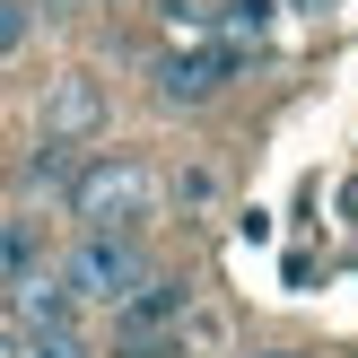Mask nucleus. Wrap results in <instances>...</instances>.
Here are the masks:
<instances>
[{
	"mask_svg": "<svg viewBox=\"0 0 358 358\" xmlns=\"http://www.w3.org/2000/svg\"><path fill=\"white\" fill-rule=\"evenodd\" d=\"M70 219L79 227H122V236H140V227L157 219V175L140 166L131 149H96L70 166Z\"/></svg>",
	"mask_w": 358,
	"mask_h": 358,
	"instance_id": "nucleus-1",
	"label": "nucleus"
},
{
	"mask_svg": "<svg viewBox=\"0 0 358 358\" xmlns=\"http://www.w3.org/2000/svg\"><path fill=\"white\" fill-rule=\"evenodd\" d=\"M149 271H157V262H149V245H140V236H122V227H79V245L62 254V289L79 297L87 315H96V306L114 315V306H122V297H131Z\"/></svg>",
	"mask_w": 358,
	"mask_h": 358,
	"instance_id": "nucleus-2",
	"label": "nucleus"
},
{
	"mask_svg": "<svg viewBox=\"0 0 358 358\" xmlns=\"http://www.w3.org/2000/svg\"><path fill=\"white\" fill-rule=\"evenodd\" d=\"M245 70L236 44H219V35H192V44H166L157 52V105H210L227 96V79Z\"/></svg>",
	"mask_w": 358,
	"mask_h": 358,
	"instance_id": "nucleus-3",
	"label": "nucleus"
},
{
	"mask_svg": "<svg viewBox=\"0 0 358 358\" xmlns=\"http://www.w3.org/2000/svg\"><path fill=\"white\" fill-rule=\"evenodd\" d=\"M184 324H192V289L175 271H149L114 306V341H166V332H184Z\"/></svg>",
	"mask_w": 358,
	"mask_h": 358,
	"instance_id": "nucleus-4",
	"label": "nucleus"
},
{
	"mask_svg": "<svg viewBox=\"0 0 358 358\" xmlns=\"http://www.w3.org/2000/svg\"><path fill=\"white\" fill-rule=\"evenodd\" d=\"M9 324H17V341H44V332H87V306L62 289V271H35V280H17V289H9Z\"/></svg>",
	"mask_w": 358,
	"mask_h": 358,
	"instance_id": "nucleus-5",
	"label": "nucleus"
},
{
	"mask_svg": "<svg viewBox=\"0 0 358 358\" xmlns=\"http://www.w3.org/2000/svg\"><path fill=\"white\" fill-rule=\"evenodd\" d=\"M96 131H105V87H96V70H62V79L44 87V140L87 149Z\"/></svg>",
	"mask_w": 358,
	"mask_h": 358,
	"instance_id": "nucleus-6",
	"label": "nucleus"
},
{
	"mask_svg": "<svg viewBox=\"0 0 358 358\" xmlns=\"http://www.w3.org/2000/svg\"><path fill=\"white\" fill-rule=\"evenodd\" d=\"M35 271H44V219H9L0 227V280L17 289V280H35Z\"/></svg>",
	"mask_w": 358,
	"mask_h": 358,
	"instance_id": "nucleus-7",
	"label": "nucleus"
},
{
	"mask_svg": "<svg viewBox=\"0 0 358 358\" xmlns=\"http://www.w3.org/2000/svg\"><path fill=\"white\" fill-rule=\"evenodd\" d=\"M271 9H280V0H219V44H236L245 52V35H262V27H271Z\"/></svg>",
	"mask_w": 358,
	"mask_h": 358,
	"instance_id": "nucleus-8",
	"label": "nucleus"
},
{
	"mask_svg": "<svg viewBox=\"0 0 358 358\" xmlns=\"http://www.w3.org/2000/svg\"><path fill=\"white\" fill-rule=\"evenodd\" d=\"M70 166H79V157H70V140H35L27 184H35V192H52V184H70Z\"/></svg>",
	"mask_w": 358,
	"mask_h": 358,
	"instance_id": "nucleus-9",
	"label": "nucleus"
},
{
	"mask_svg": "<svg viewBox=\"0 0 358 358\" xmlns=\"http://www.w3.org/2000/svg\"><path fill=\"white\" fill-rule=\"evenodd\" d=\"M17 358H96V341L87 332H44V341H27Z\"/></svg>",
	"mask_w": 358,
	"mask_h": 358,
	"instance_id": "nucleus-10",
	"label": "nucleus"
},
{
	"mask_svg": "<svg viewBox=\"0 0 358 358\" xmlns=\"http://www.w3.org/2000/svg\"><path fill=\"white\" fill-rule=\"evenodd\" d=\"M27 0H0V62H9V52H27Z\"/></svg>",
	"mask_w": 358,
	"mask_h": 358,
	"instance_id": "nucleus-11",
	"label": "nucleus"
},
{
	"mask_svg": "<svg viewBox=\"0 0 358 358\" xmlns=\"http://www.w3.org/2000/svg\"><path fill=\"white\" fill-rule=\"evenodd\" d=\"M254 358H306V350H254Z\"/></svg>",
	"mask_w": 358,
	"mask_h": 358,
	"instance_id": "nucleus-12",
	"label": "nucleus"
}]
</instances>
